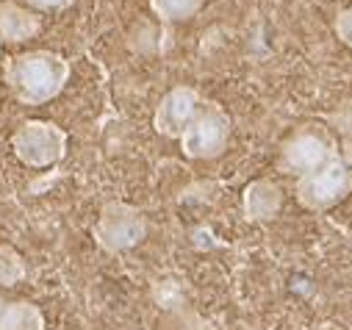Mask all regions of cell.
<instances>
[{"mask_svg": "<svg viewBox=\"0 0 352 330\" xmlns=\"http://www.w3.org/2000/svg\"><path fill=\"white\" fill-rule=\"evenodd\" d=\"M228 136H230V120L222 111V106L203 100L192 122L184 128L181 144H184V153L192 158H214L228 144Z\"/></svg>", "mask_w": 352, "mask_h": 330, "instance_id": "3", "label": "cell"}, {"mask_svg": "<svg viewBox=\"0 0 352 330\" xmlns=\"http://www.w3.org/2000/svg\"><path fill=\"white\" fill-rule=\"evenodd\" d=\"M12 150L14 155L25 164V167L42 170V167H53L56 161L64 158L67 150V133L47 120H28L23 122L14 136H12Z\"/></svg>", "mask_w": 352, "mask_h": 330, "instance_id": "2", "label": "cell"}, {"mask_svg": "<svg viewBox=\"0 0 352 330\" xmlns=\"http://www.w3.org/2000/svg\"><path fill=\"white\" fill-rule=\"evenodd\" d=\"M28 275L25 258L9 244H0V286H17Z\"/></svg>", "mask_w": 352, "mask_h": 330, "instance_id": "11", "label": "cell"}, {"mask_svg": "<svg viewBox=\"0 0 352 330\" xmlns=\"http://www.w3.org/2000/svg\"><path fill=\"white\" fill-rule=\"evenodd\" d=\"M72 3L75 0H28V6L34 12H58V9H67Z\"/></svg>", "mask_w": 352, "mask_h": 330, "instance_id": "13", "label": "cell"}, {"mask_svg": "<svg viewBox=\"0 0 352 330\" xmlns=\"http://www.w3.org/2000/svg\"><path fill=\"white\" fill-rule=\"evenodd\" d=\"M333 28H336V36L341 39V45H346L352 50V6H346V9H341L336 14Z\"/></svg>", "mask_w": 352, "mask_h": 330, "instance_id": "12", "label": "cell"}, {"mask_svg": "<svg viewBox=\"0 0 352 330\" xmlns=\"http://www.w3.org/2000/svg\"><path fill=\"white\" fill-rule=\"evenodd\" d=\"M42 31V17L34 9H25L14 0L0 3V42L23 45Z\"/></svg>", "mask_w": 352, "mask_h": 330, "instance_id": "6", "label": "cell"}, {"mask_svg": "<svg viewBox=\"0 0 352 330\" xmlns=\"http://www.w3.org/2000/svg\"><path fill=\"white\" fill-rule=\"evenodd\" d=\"M3 78L23 106H45L67 87L69 61L53 50H28L3 64Z\"/></svg>", "mask_w": 352, "mask_h": 330, "instance_id": "1", "label": "cell"}, {"mask_svg": "<svg viewBox=\"0 0 352 330\" xmlns=\"http://www.w3.org/2000/svg\"><path fill=\"white\" fill-rule=\"evenodd\" d=\"M0 330H45V316L34 302L14 300L3 305Z\"/></svg>", "mask_w": 352, "mask_h": 330, "instance_id": "8", "label": "cell"}, {"mask_svg": "<svg viewBox=\"0 0 352 330\" xmlns=\"http://www.w3.org/2000/svg\"><path fill=\"white\" fill-rule=\"evenodd\" d=\"M200 103H203V98L192 87H175V89H169L161 98L158 109H155V120H153L155 131L164 133V136H181L184 128L192 122L195 111L200 109Z\"/></svg>", "mask_w": 352, "mask_h": 330, "instance_id": "5", "label": "cell"}, {"mask_svg": "<svg viewBox=\"0 0 352 330\" xmlns=\"http://www.w3.org/2000/svg\"><path fill=\"white\" fill-rule=\"evenodd\" d=\"M346 181H344V175H341V170H327V173H319L316 178H314V184L311 186H305V200H311V203H327V200H333L336 195H341V186H344Z\"/></svg>", "mask_w": 352, "mask_h": 330, "instance_id": "10", "label": "cell"}, {"mask_svg": "<svg viewBox=\"0 0 352 330\" xmlns=\"http://www.w3.org/2000/svg\"><path fill=\"white\" fill-rule=\"evenodd\" d=\"M95 236L106 250H128V247L142 241L144 219L136 208L122 206V203H111L103 208V217L95 228Z\"/></svg>", "mask_w": 352, "mask_h": 330, "instance_id": "4", "label": "cell"}, {"mask_svg": "<svg viewBox=\"0 0 352 330\" xmlns=\"http://www.w3.org/2000/svg\"><path fill=\"white\" fill-rule=\"evenodd\" d=\"M206 0H150V9L161 23H184L192 20Z\"/></svg>", "mask_w": 352, "mask_h": 330, "instance_id": "9", "label": "cell"}, {"mask_svg": "<svg viewBox=\"0 0 352 330\" xmlns=\"http://www.w3.org/2000/svg\"><path fill=\"white\" fill-rule=\"evenodd\" d=\"M3 305H6V300H0V316H3Z\"/></svg>", "mask_w": 352, "mask_h": 330, "instance_id": "14", "label": "cell"}, {"mask_svg": "<svg viewBox=\"0 0 352 330\" xmlns=\"http://www.w3.org/2000/svg\"><path fill=\"white\" fill-rule=\"evenodd\" d=\"M327 153H330V150H327V144H324V139H322L319 133H300V136L289 144V150H286V155H289V161H292L294 170H311V167H316V164H319Z\"/></svg>", "mask_w": 352, "mask_h": 330, "instance_id": "7", "label": "cell"}]
</instances>
